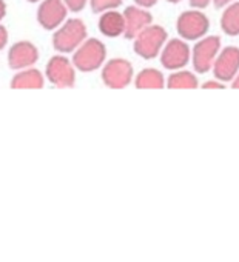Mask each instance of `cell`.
Returning <instances> with one entry per match:
<instances>
[{"instance_id":"14","label":"cell","mask_w":239,"mask_h":262,"mask_svg":"<svg viewBox=\"0 0 239 262\" xmlns=\"http://www.w3.org/2000/svg\"><path fill=\"white\" fill-rule=\"evenodd\" d=\"M44 85L45 74L34 67L17 71L10 82V86L14 90H39L44 88Z\"/></svg>"},{"instance_id":"27","label":"cell","mask_w":239,"mask_h":262,"mask_svg":"<svg viewBox=\"0 0 239 262\" xmlns=\"http://www.w3.org/2000/svg\"><path fill=\"white\" fill-rule=\"evenodd\" d=\"M168 4H179V2H182V0H167Z\"/></svg>"},{"instance_id":"3","label":"cell","mask_w":239,"mask_h":262,"mask_svg":"<svg viewBox=\"0 0 239 262\" xmlns=\"http://www.w3.org/2000/svg\"><path fill=\"white\" fill-rule=\"evenodd\" d=\"M167 40H168L167 30L161 25L151 24L133 39V50L139 57L145 60H151L161 54Z\"/></svg>"},{"instance_id":"4","label":"cell","mask_w":239,"mask_h":262,"mask_svg":"<svg viewBox=\"0 0 239 262\" xmlns=\"http://www.w3.org/2000/svg\"><path fill=\"white\" fill-rule=\"evenodd\" d=\"M176 31L184 40H199L210 31V19L201 10L191 8L179 14L176 20Z\"/></svg>"},{"instance_id":"9","label":"cell","mask_w":239,"mask_h":262,"mask_svg":"<svg viewBox=\"0 0 239 262\" xmlns=\"http://www.w3.org/2000/svg\"><path fill=\"white\" fill-rule=\"evenodd\" d=\"M211 73L214 79L224 83H231L239 73V48L233 45L222 48L213 63Z\"/></svg>"},{"instance_id":"19","label":"cell","mask_w":239,"mask_h":262,"mask_svg":"<svg viewBox=\"0 0 239 262\" xmlns=\"http://www.w3.org/2000/svg\"><path fill=\"white\" fill-rule=\"evenodd\" d=\"M68 11L71 13H80L85 10V7L88 5L90 0H63Z\"/></svg>"},{"instance_id":"17","label":"cell","mask_w":239,"mask_h":262,"mask_svg":"<svg viewBox=\"0 0 239 262\" xmlns=\"http://www.w3.org/2000/svg\"><path fill=\"white\" fill-rule=\"evenodd\" d=\"M165 85L171 90L173 88L175 90H193L199 86V80H198V76H194V73L182 68L178 71H171Z\"/></svg>"},{"instance_id":"26","label":"cell","mask_w":239,"mask_h":262,"mask_svg":"<svg viewBox=\"0 0 239 262\" xmlns=\"http://www.w3.org/2000/svg\"><path fill=\"white\" fill-rule=\"evenodd\" d=\"M231 88L239 90V73H237V74H236V77L233 79V82H231Z\"/></svg>"},{"instance_id":"16","label":"cell","mask_w":239,"mask_h":262,"mask_svg":"<svg viewBox=\"0 0 239 262\" xmlns=\"http://www.w3.org/2000/svg\"><path fill=\"white\" fill-rule=\"evenodd\" d=\"M221 30L230 37L239 36V2H231L225 7L221 16Z\"/></svg>"},{"instance_id":"6","label":"cell","mask_w":239,"mask_h":262,"mask_svg":"<svg viewBox=\"0 0 239 262\" xmlns=\"http://www.w3.org/2000/svg\"><path fill=\"white\" fill-rule=\"evenodd\" d=\"M221 51V37L219 36H205L196 40L191 48V65L198 74H205L211 71L213 63Z\"/></svg>"},{"instance_id":"22","label":"cell","mask_w":239,"mask_h":262,"mask_svg":"<svg viewBox=\"0 0 239 262\" xmlns=\"http://www.w3.org/2000/svg\"><path fill=\"white\" fill-rule=\"evenodd\" d=\"M213 0H188V4L191 8H196V10H204L207 8Z\"/></svg>"},{"instance_id":"18","label":"cell","mask_w":239,"mask_h":262,"mask_svg":"<svg viewBox=\"0 0 239 262\" xmlns=\"http://www.w3.org/2000/svg\"><path fill=\"white\" fill-rule=\"evenodd\" d=\"M124 0H90V7L94 14H102L110 10H117L122 5Z\"/></svg>"},{"instance_id":"28","label":"cell","mask_w":239,"mask_h":262,"mask_svg":"<svg viewBox=\"0 0 239 262\" xmlns=\"http://www.w3.org/2000/svg\"><path fill=\"white\" fill-rule=\"evenodd\" d=\"M27 2H30V4H37V2H42V0H27Z\"/></svg>"},{"instance_id":"12","label":"cell","mask_w":239,"mask_h":262,"mask_svg":"<svg viewBox=\"0 0 239 262\" xmlns=\"http://www.w3.org/2000/svg\"><path fill=\"white\" fill-rule=\"evenodd\" d=\"M122 14L125 19L124 37L130 39V40H133L141 31H144L147 27H150L153 24V16L150 14V11L142 7H138V5L127 7Z\"/></svg>"},{"instance_id":"21","label":"cell","mask_w":239,"mask_h":262,"mask_svg":"<svg viewBox=\"0 0 239 262\" xmlns=\"http://www.w3.org/2000/svg\"><path fill=\"white\" fill-rule=\"evenodd\" d=\"M8 39H10L8 30L4 25H0V51L8 45Z\"/></svg>"},{"instance_id":"23","label":"cell","mask_w":239,"mask_h":262,"mask_svg":"<svg viewBox=\"0 0 239 262\" xmlns=\"http://www.w3.org/2000/svg\"><path fill=\"white\" fill-rule=\"evenodd\" d=\"M158 2H159V0H135V4H136L138 7H142V8H145V10L153 8Z\"/></svg>"},{"instance_id":"25","label":"cell","mask_w":239,"mask_h":262,"mask_svg":"<svg viewBox=\"0 0 239 262\" xmlns=\"http://www.w3.org/2000/svg\"><path fill=\"white\" fill-rule=\"evenodd\" d=\"M231 2H234V0H213V4H214V7L216 8H225L227 5H230Z\"/></svg>"},{"instance_id":"11","label":"cell","mask_w":239,"mask_h":262,"mask_svg":"<svg viewBox=\"0 0 239 262\" xmlns=\"http://www.w3.org/2000/svg\"><path fill=\"white\" fill-rule=\"evenodd\" d=\"M39 60V50L30 40H19L8 50V65L14 71L34 67Z\"/></svg>"},{"instance_id":"7","label":"cell","mask_w":239,"mask_h":262,"mask_svg":"<svg viewBox=\"0 0 239 262\" xmlns=\"http://www.w3.org/2000/svg\"><path fill=\"white\" fill-rule=\"evenodd\" d=\"M76 67L67 54L53 56L45 67V79L57 88H73L76 83Z\"/></svg>"},{"instance_id":"2","label":"cell","mask_w":239,"mask_h":262,"mask_svg":"<svg viewBox=\"0 0 239 262\" xmlns=\"http://www.w3.org/2000/svg\"><path fill=\"white\" fill-rule=\"evenodd\" d=\"M73 65L80 73H93L103 67L106 62V47L102 40L91 37L73 53Z\"/></svg>"},{"instance_id":"10","label":"cell","mask_w":239,"mask_h":262,"mask_svg":"<svg viewBox=\"0 0 239 262\" xmlns=\"http://www.w3.org/2000/svg\"><path fill=\"white\" fill-rule=\"evenodd\" d=\"M68 16V8L63 0H42L37 8V24L47 30L54 31L57 30Z\"/></svg>"},{"instance_id":"24","label":"cell","mask_w":239,"mask_h":262,"mask_svg":"<svg viewBox=\"0 0 239 262\" xmlns=\"http://www.w3.org/2000/svg\"><path fill=\"white\" fill-rule=\"evenodd\" d=\"M7 11H8V7H7V2L5 0H0V22H2L7 16Z\"/></svg>"},{"instance_id":"15","label":"cell","mask_w":239,"mask_h":262,"mask_svg":"<svg viewBox=\"0 0 239 262\" xmlns=\"http://www.w3.org/2000/svg\"><path fill=\"white\" fill-rule=\"evenodd\" d=\"M135 86L139 90H159L164 88L167 79L158 68H144L135 76Z\"/></svg>"},{"instance_id":"1","label":"cell","mask_w":239,"mask_h":262,"mask_svg":"<svg viewBox=\"0 0 239 262\" xmlns=\"http://www.w3.org/2000/svg\"><path fill=\"white\" fill-rule=\"evenodd\" d=\"M88 37L86 25L82 19L71 17L67 19L53 34V48L60 54L74 53Z\"/></svg>"},{"instance_id":"8","label":"cell","mask_w":239,"mask_h":262,"mask_svg":"<svg viewBox=\"0 0 239 262\" xmlns=\"http://www.w3.org/2000/svg\"><path fill=\"white\" fill-rule=\"evenodd\" d=\"M159 56L165 70L178 71L191 62V48L184 39H168Z\"/></svg>"},{"instance_id":"20","label":"cell","mask_w":239,"mask_h":262,"mask_svg":"<svg viewBox=\"0 0 239 262\" xmlns=\"http://www.w3.org/2000/svg\"><path fill=\"white\" fill-rule=\"evenodd\" d=\"M202 88L204 90H219V88H225V83L218 80V79H211V80H207L202 83Z\"/></svg>"},{"instance_id":"5","label":"cell","mask_w":239,"mask_h":262,"mask_svg":"<svg viewBox=\"0 0 239 262\" xmlns=\"http://www.w3.org/2000/svg\"><path fill=\"white\" fill-rule=\"evenodd\" d=\"M102 82L108 88L122 90L135 80V68L130 60L122 57H114L102 67Z\"/></svg>"},{"instance_id":"13","label":"cell","mask_w":239,"mask_h":262,"mask_svg":"<svg viewBox=\"0 0 239 262\" xmlns=\"http://www.w3.org/2000/svg\"><path fill=\"white\" fill-rule=\"evenodd\" d=\"M97 28L102 36L108 39H116L121 37L125 33V19L124 14L119 13L117 10H110L100 14Z\"/></svg>"}]
</instances>
